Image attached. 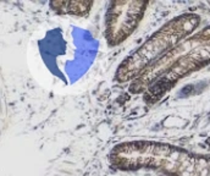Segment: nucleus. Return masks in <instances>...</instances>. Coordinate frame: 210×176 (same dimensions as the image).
<instances>
[{"label":"nucleus","instance_id":"f257e3e1","mask_svg":"<svg viewBox=\"0 0 210 176\" xmlns=\"http://www.w3.org/2000/svg\"><path fill=\"white\" fill-rule=\"evenodd\" d=\"M198 23L199 18L193 15H181L165 23L143 45L121 63L115 80L122 83L139 77L154 61L177 46L181 39L192 33Z\"/></svg>","mask_w":210,"mask_h":176},{"label":"nucleus","instance_id":"f03ea898","mask_svg":"<svg viewBox=\"0 0 210 176\" xmlns=\"http://www.w3.org/2000/svg\"><path fill=\"white\" fill-rule=\"evenodd\" d=\"M148 8L147 1H112L105 21V37L110 46L124 43L138 27Z\"/></svg>","mask_w":210,"mask_h":176},{"label":"nucleus","instance_id":"7ed1b4c3","mask_svg":"<svg viewBox=\"0 0 210 176\" xmlns=\"http://www.w3.org/2000/svg\"><path fill=\"white\" fill-rule=\"evenodd\" d=\"M51 9L58 13H71V15L84 16L89 12L92 3L87 1H54L50 4Z\"/></svg>","mask_w":210,"mask_h":176},{"label":"nucleus","instance_id":"20e7f679","mask_svg":"<svg viewBox=\"0 0 210 176\" xmlns=\"http://www.w3.org/2000/svg\"><path fill=\"white\" fill-rule=\"evenodd\" d=\"M209 174H210V168H209Z\"/></svg>","mask_w":210,"mask_h":176}]
</instances>
